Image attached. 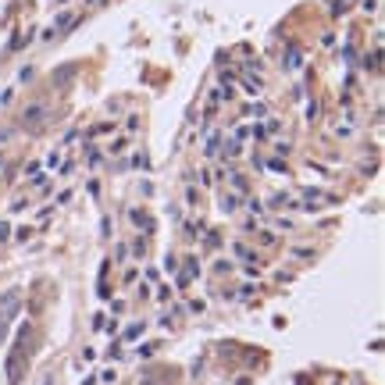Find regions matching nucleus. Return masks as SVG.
<instances>
[{
	"mask_svg": "<svg viewBox=\"0 0 385 385\" xmlns=\"http://www.w3.org/2000/svg\"><path fill=\"white\" fill-rule=\"evenodd\" d=\"M214 271H221V275H228V271H236V268H232V260H218V264H214Z\"/></svg>",
	"mask_w": 385,
	"mask_h": 385,
	"instance_id": "16",
	"label": "nucleus"
},
{
	"mask_svg": "<svg viewBox=\"0 0 385 385\" xmlns=\"http://www.w3.org/2000/svg\"><path fill=\"white\" fill-rule=\"evenodd\" d=\"M218 150H221V136H210L207 140V157H218Z\"/></svg>",
	"mask_w": 385,
	"mask_h": 385,
	"instance_id": "10",
	"label": "nucleus"
},
{
	"mask_svg": "<svg viewBox=\"0 0 385 385\" xmlns=\"http://www.w3.org/2000/svg\"><path fill=\"white\" fill-rule=\"evenodd\" d=\"M268 204H271V207H296V200H292L289 193H275V196L268 200Z\"/></svg>",
	"mask_w": 385,
	"mask_h": 385,
	"instance_id": "9",
	"label": "nucleus"
},
{
	"mask_svg": "<svg viewBox=\"0 0 385 385\" xmlns=\"http://www.w3.org/2000/svg\"><path fill=\"white\" fill-rule=\"evenodd\" d=\"M350 4H353V0H335V4H332V14H346Z\"/></svg>",
	"mask_w": 385,
	"mask_h": 385,
	"instance_id": "12",
	"label": "nucleus"
},
{
	"mask_svg": "<svg viewBox=\"0 0 385 385\" xmlns=\"http://www.w3.org/2000/svg\"><path fill=\"white\" fill-rule=\"evenodd\" d=\"M86 4H89V7H97V4H104V0H86Z\"/></svg>",
	"mask_w": 385,
	"mask_h": 385,
	"instance_id": "20",
	"label": "nucleus"
},
{
	"mask_svg": "<svg viewBox=\"0 0 385 385\" xmlns=\"http://www.w3.org/2000/svg\"><path fill=\"white\" fill-rule=\"evenodd\" d=\"M364 68L371 75H382V43H375L371 54H364Z\"/></svg>",
	"mask_w": 385,
	"mask_h": 385,
	"instance_id": "1",
	"label": "nucleus"
},
{
	"mask_svg": "<svg viewBox=\"0 0 385 385\" xmlns=\"http://www.w3.org/2000/svg\"><path fill=\"white\" fill-rule=\"evenodd\" d=\"M246 114H253V118H268V107H264V104H250V107H246Z\"/></svg>",
	"mask_w": 385,
	"mask_h": 385,
	"instance_id": "11",
	"label": "nucleus"
},
{
	"mask_svg": "<svg viewBox=\"0 0 385 385\" xmlns=\"http://www.w3.org/2000/svg\"><path fill=\"white\" fill-rule=\"evenodd\" d=\"M193 275H200V264H196V260L189 257L186 264H182V275H178V285H189V282H193Z\"/></svg>",
	"mask_w": 385,
	"mask_h": 385,
	"instance_id": "6",
	"label": "nucleus"
},
{
	"mask_svg": "<svg viewBox=\"0 0 385 385\" xmlns=\"http://www.w3.org/2000/svg\"><path fill=\"white\" fill-rule=\"evenodd\" d=\"M132 253H136V257H143V253H146V239H136V246H132Z\"/></svg>",
	"mask_w": 385,
	"mask_h": 385,
	"instance_id": "17",
	"label": "nucleus"
},
{
	"mask_svg": "<svg viewBox=\"0 0 385 385\" xmlns=\"http://www.w3.org/2000/svg\"><path fill=\"white\" fill-rule=\"evenodd\" d=\"M225 175H228V182H232V189H236L239 196H243V193H250V186H246V178H243V175L236 172V168H232V164H228V168H225Z\"/></svg>",
	"mask_w": 385,
	"mask_h": 385,
	"instance_id": "3",
	"label": "nucleus"
},
{
	"mask_svg": "<svg viewBox=\"0 0 385 385\" xmlns=\"http://www.w3.org/2000/svg\"><path fill=\"white\" fill-rule=\"evenodd\" d=\"M47 168H50V172H57V168H61V153H57V150L47 153Z\"/></svg>",
	"mask_w": 385,
	"mask_h": 385,
	"instance_id": "13",
	"label": "nucleus"
},
{
	"mask_svg": "<svg viewBox=\"0 0 385 385\" xmlns=\"http://www.w3.org/2000/svg\"><path fill=\"white\" fill-rule=\"evenodd\" d=\"M132 225L143 228V232H153V221L146 218V210H132Z\"/></svg>",
	"mask_w": 385,
	"mask_h": 385,
	"instance_id": "8",
	"label": "nucleus"
},
{
	"mask_svg": "<svg viewBox=\"0 0 385 385\" xmlns=\"http://www.w3.org/2000/svg\"><path fill=\"white\" fill-rule=\"evenodd\" d=\"M285 68H289V71H300V68H303V50H300V47H289V50H285Z\"/></svg>",
	"mask_w": 385,
	"mask_h": 385,
	"instance_id": "4",
	"label": "nucleus"
},
{
	"mask_svg": "<svg viewBox=\"0 0 385 385\" xmlns=\"http://www.w3.org/2000/svg\"><path fill=\"white\" fill-rule=\"evenodd\" d=\"M143 332H146V325L143 321H132V325L121 332V343H136V339H143Z\"/></svg>",
	"mask_w": 385,
	"mask_h": 385,
	"instance_id": "5",
	"label": "nucleus"
},
{
	"mask_svg": "<svg viewBox=\"0 0 385 385\" xmlns=\"http://www.w3.org/2000/svg\"><path fill=\"white\" fill-rule=\"evenodd\" d=\"M86 161H89V168H100V161H104V153H100V150H89V157H86Z\"/></svg>",
	"mask_w": 385,
	"mask_h": 385,
	"instance_id": "14",
	"label": "nucleus"
},
{
	"mask_svg": "<svg viewBox=\"0 0 385 385\" xmlns=\"http://www.w3.org/2000/svg\"><path fill=\"white\" fill-rule=\"evenodd\" d=\"M43 118H47V107L36 104V107H29V111H25V125H39Z\"/></svg>",
	"mask_w": 385,
	"mask_h": 385,
	"instance_id": "7",
	"label": "nucleus"
},
{
	"mask_svg": "<svg viewBox=\"0 0 385 385\" xmlns=\"http://www.w3.org/2000/svg\"><path fill=\"white\" fill-rule=\"evenodd\" d=\"M7 236H11V228H7L4 221H0V239H7Z\"/></svg>",
	"mask_w": 385,
	"mask_h": 385,
	"instance_id": "19",
	"label": "nucleus"
},
{
	"mask_svg": "<svg viewBox=\"0 0 385 385\" xmlns=\"http://www.w3.org/2000/svg\"><path fill=\"white\" fill-rule=\"evenodd\" d=\"M175 268H178V257H175V253H168V260H164V271H168V275H172Z\"/></svg>",
	"mask_w": 385,
	"mask_h": 385,
	"instance_id": "15",
	"label": "nucleus"
},
{
	"mask_svg": "<svg viewBox=\"0 0 385 385\" xmlns=\"http://www.w3.org/2000/svg\"><path fill=\"white\" fill-rule=\"evenodd\" d=\"M239 204H243V200H239L236 193H221V196H218V210H221V214H236Z\"/></svg>",
	"mask_w": 385,
	"mask_h": 385,
	"instance_id": "2",
	"label": "nucleus"
},
{
	"mask_svg": "<svg viewBox=\"0 0 385 385\" xmlns=\"http://www.w3.org/2000/svg\"><path fill=\"white\" fill-rule=\"evenodd\" d=\"M364 11H367V14H375V11H378V0H364Z\"/></svg>",
	"mask_w": 385,
	"mask_h": 385,
	"instance_id": "18",
	"label": "nucleus"
}]
</instances>
